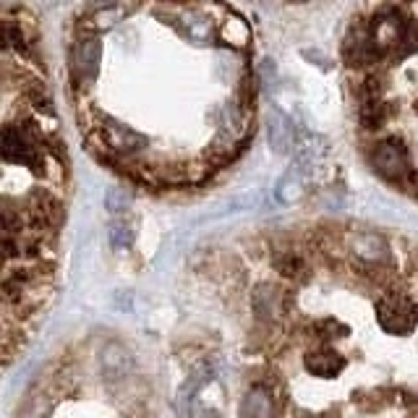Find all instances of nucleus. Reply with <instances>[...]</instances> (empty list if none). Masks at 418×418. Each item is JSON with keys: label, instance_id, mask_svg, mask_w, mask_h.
<instances>
[{"label": "nucleus", "instance_id": "nucleus-1", "mask_svg": "<svg viewBox=\"0 0 418 418\" xmlns=\"http://www.w3.org/2000/svg\"><path fill=\"white\" fill-rule=\"evenodd\" d=\"M58 55L81 144L131 186L204 188L254 139V34L227 0H81Z\"/></svg>", "mask_w": 418, "mask_h": 418}, {"label": "nucleus", "instance_id": "nucleus-2", "mask_svg": "<svg viewBox=\"0 0 418 418\" xmlns=\"http://www.w3.org/2000/svg\"><path fill=\"white\" fill-rule=\"evenodd\" d=\"M68 193L45 24L29 0H0V316L55 285Z\"/></svg>", "mask_w": 418, "mask_h": 418}, {"label": "nucleus", "instance_id": "nucleus-3", "mask_svg": "<svg viewBox=\"0 0 418 418\" xmlns=\"http://www.w3.org/2000/svg\"><path fill=\"white\" fill-rule=\"evenodd\" d=\"M254 3H269V6H282V9H293V6H309L314 0H254Z\"/></svg>", "mask_w": 418, "mask_h": 418}]
</instances>
